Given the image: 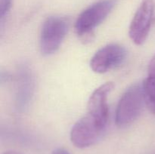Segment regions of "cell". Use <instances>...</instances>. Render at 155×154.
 Segmentation results:
<instances>
[{
	"label": "cell",
	"mask_w": 155,
	"mask_h": 154,
	"mask_svg": "<svg viewBox=\"0 0 155 154\" xmlns=\"http://www.w3.org/2000/svg\"><path fill=\"white\" fill-rule=\"evenodd\" d=\"M145 104L142 84H135L123 94L117 106L115 121L119 127L134 122L142 113Z\"/></svg>",
	"instance_id": "1"
},
{
	"label": "cell",
	"mask_w": 155,
	"mask_h": 154,
	"mask_svg": "<svg viewBox=\"0 0 155 154\" xmlns=\"http://www.w3.org/2000/svg\"><path fill=\"white\" fill-rule=\"evenodd\" d=\"M69 28V21L60 16H51L44 21L39 37V48L43 55L55 53L61 45Z\"/></svg>",
	"instance_id": "2"
},
{
	"label": "cell",
	"mask_w": 155,
	"mask_h": 154,
	"mask_svg": "<svg viewBox=\"0 0 155 154\" xmlns=\"http://www.w3.org/2000/svg\"><path fill=\"white\" fill-rule=\"evenodd\" d=\"M117 0H101L85 9L77 19L75 31L79 36L88 39L93 30L110 14Z\"/></svg>",
	"instance_id": "3"
},
{
	"label": "cell",
	"mask_w": 155,
	"mask_h": 154,
	"mask_svg": "<svg viewBox=\"0 0 155 154\" xmlns=\"http://www.w3.org/2000/svg\"><path fill=\"white\" fill-rule=\"evenodd\" d=\"M106 128L107 125L86 113L71 128V140L78 148L89 147L101 138Z\"/></svg>",
	"instance_id": "4"
},
{
	"label": "cell",
	"mask_w": 155,
	"mask_h": 154,
	"mask_svg": "<svg viewBox=\"0 0 155 154\" xmlns=\"http://www.w3.org/2000/svg\"><path fill=\"white\" fill-rule=\"evenodd\" d=\"M154 0H142L133 16L129 35L136 45H143L151 31L154 16Z\"/></svg>",
	"instance_id": "5"
},
{
	"label": "cell",
	"mask_w": 155,
	"mask_h": 154,
	"mask_svg": "<svg viewBox=\"0 0 155 154\" xmlns=\"http://www.w3.org/2000/svg\"><path fill=\"white\" fill-rule=\"evenodd\" d=\"M127 50L119 44H110L100 48L92 56L90 67L97 73H104L124 63L127 58Z\"/></svg>",
	"instance_id": "6"
},
{
	"label": "cell",
	"mask_w": 155,
	"mask_h": 154,
	"mask_svg": "<svg viewBox=\"0 0 155 154\" xmlns=\"http://www.w3.org/2000/svg\"><path fill=\"white\" fill-rule=\"evenodd\" d=\"M114 88V84L112 82L102 84L92 92L88 101L86 113L96 118L105 125H107L109 116L107 98Z\"/></svg>",
	"instance_id": "7"
},
{
	"label": "cell",
	"mask_w": 155,
	"mask_h": 154,
	"mask_svg": "<svg viewBox=\"0 0 155 154\" xmlns=\"http://www.w3.org/2000/svg\"><path fill=\"white\" fill-rule=\"evenodd\" d=\"M145 104L152 114L155 115V54L149 62L148 73L142 83Z\"/></svg>",
	"instance_id": "8"
},
{
	"label": "cell",
	"mask_w": 155,
	"mask_h": 154,
	"mask_svg": "<svg viewBox=\"0 0 155 154\" xmlns=\"http://www.w3.org/2000/svg\"><path fill=\"white\" fill-rule=\"evenodd\" d=\"M11 7H12V0H0V18H1L2 28L3 27L5 19L10 11Z\"/></svg>",
	"instance_id": "9"
},
{
	"label": "cell",
	"mask_w": 155,
	"mask_h": 154,
	"mask_svg": "<svg viewBox=\"0 0 155 154\" xmlns=\"http://www.w3.org/2000/svg\"><path fill=\"white\" fill-rule=\"evenodd\" d=\"M51 154H71L67 149H63V148H59V149H55L52 152Z\"/></svg>",
	"instance_id": "10"
},
{
	"label": "cell",
	"mask_w": 155,
	"mask_h": 154,
	"mask_svg": "<svg viewBox=\"0 0 155 154\" xmlns=\"http://www.w3.org/2000/svg\"><path fill=\"white\" fill-rule=\"evenodd\" d=\"M3 154H21V153H20V152H16V151L10 150V151H7V152H4Z\"/></svg>",
	"instance_id": "11"
}]
</instances>
